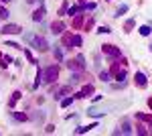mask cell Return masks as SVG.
Returning a JSON list of instances; mask_svg holds the SVG:
<instances>
[{
	"label": "cell",
	"mask_w": 152,
	"mask_h": 136,
	"mask_svg": "<svg viewBox=\"0 0 152 136\" xmlns=\"http://www.w3.org/2000/svg\"><path fill=\"white\" fill-rule=\"evenodd\" d=\"M57 75H59V69L55 65H51V67H47L45 71H43V81H47V83H53L55 79H57Z\"/></svg>",
	"instance_id": "obj_1"
},
{
	"label": "cell",
	"mask_w": 152,
	"mask_h": 136,
	"mask_svg": "<svg viewBox=\"0 0 152 136\" xmlns=\"http://www.w3.org/2000/svg\"><path fill=\"white\" fill-rule=\"evenodd\" d=\"M31 43H33V47H35V49H39V51H47V49H49V43L43 39V37H33V41H31Z\"/></svg>",
	"instance_id": "obj_2"
},
{
	"label": "cell",
	"mask_w": 152,
	"mask_h": 136,
	"mask_svg": "<svg viewBox=\"0 0 152 136\" xmlns=\"http://www.w3.org/2000/svg\"><path fill=\"white\" fill-rule=\"evenodd\" d=\"M2 33L4 35H18V33H23V27H18V25H4Z\"/></svg>",
	"instance_id": "obj_3"
},
{
	"label": "cell",
	"mask_w": 152,
	"mask_h": 136,
	"mask_svg": "<svg viewBox=\"0 0 152 136\" xmlns=\"http://www.w3.org/2000/svg\"><path fill=\"white\" fill-rule=\"evenodd\" d=\"M103 53L110 57H120V49H116L114 45H103Z\"/></svg>",
	"instance_id": "obj_4"
},
{
	"label": "cell",
	"mask_w": 152,
	"mask_h": 136,
	"mask_svg": "<svg viewBox=\"0 0 152 136\" xmlns=\"http://www.w3.org/2000/svg\"><path fill=\"white\" fill-rule=\"evenodd\" d=\"M67 43H69V45H73V47H81L83 39H81L79 35H73V37H69V39H67Z\"/></svg>",
	"instance_id": "obj_5"
},
{
	"label": "cell",
	"mask_w": 152,
	"mask_h": 136,
	"mask_svg": "<svg viewBox=\"0 0 152 136\" xmlns=\"http://www.w3.org/2000/svg\"><path fill=\"white\" fill-rule=\"evenodd\" d=\"M114 134H132V126L126 122V124H122V128H118Z\"/></svg>",
	"instance_id": "obj_6"
},
{
	"label": "cell",
	"mask_w": 152,
	"mask_h": 136,
	"mask_svg": "<svg viewBox=\"0 0 152 136\" xmlns=\"http://www.w3.org/2000/svg\"><path fill=\"white\" fill-rule=\"evenodd\" d=\"M63 29H65V25H63V22H53L51 33H53V35H59V33H63Z\"/></svg>",
	"instance_id": "obj_7"
},
{
	"label": "cell",
	"mask_w": 152,
	"mask_h": 136,
	"mask_svg": "<svg viewBox=\"0 0 152 136\" xmlns=\"http://www.w3.org/2000/svg\"><path fill=\"white\" fill-rule=\"evenodd\" d=\"M43 16H45V8L41 6V8H39V10L33 14V20H35V22H41V20H43Z\"/></svg>",
	"instance_id": "obj_8"
},
{
	"label": "cell",
	"mask_w": 152,
	"mask_h": 136,
	"mask_svg": "<svg viewBox=\"0 0 152 136\" xmlns=\"http://www.w3.org/2000/svg\"><path fill=\"white\" fill-rule=\"evenodd\" d=\"M136 83H138L140 87H146V75L138 71V73H136Z\"/></svg>",
	"instance_id": "obj_9"
},
{
	"label": "cell",
	"mask_w": 152,
	"mask_h": 136,
	"mask_svg": "<svg viewBox=\"0 0 152 136\" xmlns=\"http://www.w3.org/2000/svg\"><path fill=\"white\" fill-rule=\"evenodd\" d=\"M91 128H95V124H89V126H79L75 132H77V134H83V132H89Z\"/></svg>",
	"instance_id": "obj_10"
},
{
	"label": "cell",
	"mask_w": 152,
	"mask_h": 136,
	"mask_svg": "<svg viewBox=\"0 0 152 136\" xmlns=\"http://www.w3.org/2000/svg\"><path fill=\"white\" fill-rule=\"evenodd\" d=\"M10 114H12V118L18 120V122H25V120H27V116H25V114H20V112H10Z\"/></svg>",
	"instance_id": "obj_11"
},
{
	"label": "cell",
	"mask_w": 152,
	"mask_h": 136,
	"mask_svg": "<svg viewBox=\"0 0 152 136\" xmlns=\"http://www.w3.org/2000/svg\"><path fill=\"white\" fill-rule=\"evenodd\" d=\"M81 92H83V96H85V98H87L89 94H93V85H85V87L81 89Z\"/></svg>",
	"instance_id": "obj_12"
},
{
	"label": "cell",
	"mask_w": 152,
	"mask_h": 136,
	"mask_svg": "<svg viewBox=\"0 0 152 136\" xmlns=\"http://www.w3.org/2000/svg\"><path fill=\"white\" fill-rule=\"evenodd\" d=\"M140 35H142V37H148V35H150V27H148V25L140 27Z\"/></svg>",
	"instance_id": "obj_13"
},
{
	"label": "cell",
	"mask_w": 152,
	"mask_h": 136,
	"mask_svg": "<svg viewBox=\"0 0 152 136\" xmlns=\"http://www.w3.org/2000/svg\"><path fill=\"white\" fill-rule=\"evenodd\" d=\"M8 16H10V12H8L6 8H0V18H2V20H8Z\"/></svg>",
	"instance_id": "obj_14"
},
{
	"label": "cell",
	"mask_w": 152,
	"mask_h": 136,
	"mask_svg": "<svg viewBox=\"0 0 152 136\" xmlns=\"http://www.w3.org/2000/svg\"><path fill=\"white\" fill-rule=\"evenodd\" d=\"M99 79H101V81H110V79H112V75L107 73V71H101V73H99Z\"/></svg>",
	"instance_id": "obj_15"
},
{
	"label": "cell",
	"mask_w": 152,
	"mask_h": 136,
	"mask_svg": "<svg viewBox=\"0 0 152 136\" xmlns=\"http://www.w3.org/2000/svg\"><path fill=\"white\" fill-rule=\"evenodd\" d=\"M73 104V98H65V100H61V106L63 108H67V106H71Z\"/></svg>",
	"instance_id": "obj_16"
},
{
	"label": "cell",
	"mask_w": 152,
	"mask_h": 136,
	"mask_svg": "<svg viewBox=\"0 0 152 136\" xmlns=\"http://www.w3.org/2000/svg\"><path fill=\"white\" fill-rule=\"evenodd\" d=\"M87 114H89V116H93V118H101V116L105 114V112H103V114H101V112H95V110H89V112H87Z\"/></svg>",
	"instance_id": "obj_17"
},
{
	"label": "cell",
	"mask_w": 152,
	"mask_h": 136,
	"mask_svg": "<svg viewBox=\"0 0 152 136\" xmlns=\"http://www.w3.org/2000/svg\"><path fill=\"white\" fill-rule=\"evenodd\" d=\"M124 12H128V4H122V6L118 8V12H116V16H120V14H124Z\"/></svg>",
	"instance_id": "obj_18"
},
{
	"label": "cell",
	"mask_w": 152,
	"mask_h": 136,
	"mask_svg": "<svg viewBox=\"0 0 152 136\" xmlns=\"http://www.w3.org/2000/svg\"><path fill=\"white\" fill-rule=\"evenodd\" d=\"M116 79H118V81H124V79H126V71H124V69L118 71V73H116Z\"/></svg>",
	"instance_id": "obj_19"
},
{
	"label": "cell",
	"mask_w": 152,
	"mask_h": 136,
	"mask_svg": "<svg viewBox=\"0 0 152 136\" xmlns=\"http://www.w3.org/2000/svg\"><path fill=\"white\" fill-rule=\"evenodd\" d=\"M53 53H55V57H57V59H63V51H61L59 47H55V49H53Z\"/></svg>",
	"instance_id": "obj_20"
},
{
	"label": "cell",
	"mask_w": 152,
	"mask_h": 136,
	"mask_svg": "<svg viewBox=\"0 0 152 136\" xmlns=\"http://www.w3.org/2000/svg\"><path fill=\"white\" fill-rule=\"evenodd\" d=\"M79 79H81V77H79V73H73V75H71V79H69V83H79Z\"/></svg>",
	"instance_id": "obj_21"
},
{
	"label": "cell",
	"mask_w": 152,
	"mask_h": 136,
	"mask_svg": "<svg viewBox=\"0 0 152 136\" xmlns=\"http://www.w3.org/2000/svg\"><path fill=\"white\" fill-rule=\"evenodd\" d=\"M16 100H20V92H14V94H12V100H10V106H14V102H16Z\"/></svg>",
	"instance_id": "obj_22"
},
{
	"label": "cell",
	"mask_w": 152,
	"mask_h": 136,
	"mask_svg": "<svg viewBox=\"0 0 152 136\" xmlns=\"http://www.w3.org/2000/svg\"><path fill=\"white\" fill-rule=\"evenodd\" d=\"M77 65H79V67H85V57H83V55L77 57Z\"/></svg>",
	"instance_id": "obj_23"
},
{
	"label": "cell",
	"mask_w": 152,
	"mask_h": 136,
	"mask_svg": "<svg viewBox=\"0 0 152 136\" xmlns=\"http://www.w3.org/2000/svg\"><path fill=\"white\" fill-rule=\"evenodd\" d=\"M77 10H79V8H75V6H71V8L67 10V14H69V16H75V12H77Z\"/></svg>",
	"instance_id": "obj_24"
},
{
	"label": "cell",
	"mask_w": 152,
	"mask_h": 136,
	"mask_svg": "<svg viewBox=\"0 0 152 136\" xmlns=\"http://www.w3.org/2000/svg\"><path fill=\"white\" fill-rule=\"evenodd\" d=\"M95 8V4L93 2H89V4H85V10H93Z\"/></svg>",
	"instance_id": "obj_25"
},
{
	"label": "cell",
	"mask_w": 152,
	"mask_h": 136,
	"mask_svg": "<svg viewBox=\"0 0 152 136\" xmlns=\"http://www.w3.org/2000/svg\"><path fill=\"white\" fill-rule=\"evenodd\" d=\"M97 33H110V29H107V27H99Z\"/></svg>",
	"instance_id": "obj_26"
},
{
	"label": "cell",
	"mask_w": 152,
	"mask_h": 136,
	"mask_svg": "<svg viewBox=\"0 0 152 136\" xmlns=\"http://www.w3.org/2000/svg\"><path fill=\"white\" fill-rule=\"evenodd\" d=\"M148 106H150V108H152V100H148Z\"/></svg>",
	"instance_id": "obj_27"
},
{
	"label": "cell",
	"mask_w": 152,
	"mask_h": 136,
	"mask_svg": "<svg viewBox=\"0 0 152 136\" xmlns=\"http://www.w3.org/2000/svg\"><path fill=\"white\" fill-rule=\"evenodd\" d=\"M2 2H10V0H2Z\"/></svg>",
	"instance_id": "obj_28"
},
{
	"label": "cell",
	"mask_w": 152,
	"mask_h": 136,
	"mask_svg": "<svg viewBox=\"0 0 152 136\" xmlns=\"http://www.w3.org/2000/svg\"><path fill=\"white\" fill-rule=\"evenodd\" d=\"M27 2H35V0H27Z\"/></svg>",
	"instance_id": "obj_29"
},
{
	"label": "cell",
	"mask_w": 152,
	"mask_h": 136,
	"mask_svg": "<svg viewBox=\"0 0 152 136\" xmlns=\"http://www.w3.org/2000/svg\"><path fill=\"white\" fill-rule=\"evenodd\" d=\"M150 51H152V45H150Z\"/></svg>",
	"instance_id": "obj_30"
}]
</instances>
